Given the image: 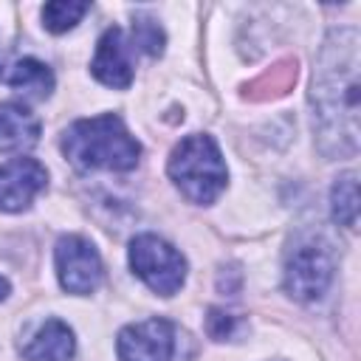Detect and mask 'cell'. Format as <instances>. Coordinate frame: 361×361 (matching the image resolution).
Instances as JSON below:
<instances>
[{"label": "cell", "mask_w": 361, "mask_h": 361, "mask_svg": "<svg viewBox=\"0 0 361 361\" xmlns=\"http://www.w3.org/2000/svg\"><path fill=\"white\" fill-rule=\"evenodd\" d=\"M130 268L144 285L161 296H172L180 290L186 279V259L183 254L155 234H138L130 243Z\"/></svg>", "instance_id": "4"}, {"label": "cell", "mask_w": 361, "mask_h": 361, "mask_svg": "<svg viewBox=\"0 0 361 361\" xmlns=\"http://www.w3.org/2000/svg\"><path fill=\"white\" fill-rule=\"evenodd\" d=\"M73 353H76L73 330L59 319H48L23 347L25 361H71Z\"/></svg>", "instance_id": "11"}, {"label": "cell", "mask_w": 361, "mask_h": 361, "mask_svg": "<svg viewBox=\"0 0 361 361\" xmlns=\"http://www.w3.org/2000/svg\"><path fill=\"white\" fill-rule=\"evenodd\" d=\"M65 158L82 172H130L141 158V144L113 113L79 118L62 135Z\"/></svg>", "instance_id": "2"}, {"label": "cell", "mask_w": 361, "mask_h": 361, "mask_svg": "<svg viewBox=\"0 0 361 361\" xmlns=\"http://www.w3.org/2000/svg\"><path fill=\"white\" fill-rule=\"evenodd\" d=\"M135 45L149 56H161L164 54V31L147 14H135V20H133V48Z\"/></svg>", "instance_id": "16"}, {"label": "cell", "mask_w": 361, "mask_h": 361, "mask_svg": "<svg viewBox=\"0 0 361 361\" xmlns=\"http://www.w3.org/2000/svg\"><path fill=\"white\" fill-rule=\"evenodd\" d=\"M48 172L37 158H11L0 166V212H23L45 189Z\"/></svg>", "instance_id": "8"}, {"label": "cell", "mask_w": 361, "mask_h": 361, "mask_svg": "<svg viewBox=\"0 0 361 361\" xmlns=\"http://www.w3.org/2000/svg\"><path fill=\"white\" fill-rule=\"evenodd\" d=\"M237 330V316L226 313V310H217L212 307L209 316H206V333L214 338V341H223V338H231Z\"/></svg>", "instance_id": "17"}, {"label": "cell", "mask_w": 361, "mask_h": 361, "mask_svg": "<svg viewBox=\"0 0 361 361\" xmlns=\"http://www.w3.org/2000/svg\"><path fill=\"white\" fill-rule=\"evenodd\" d=\"M293 82H296V59H279L276 65H271L265 73H259L257 79H251V82L245 85V96H248L251 102L276 99V96H282Z\"/></svg>", "instance_id": "13"}, {"label": "cell", "mask_w": 361, "mask_h": 361, "mask_svg": "<svg viewBox=\"0 0 361 361\" xmlns=\"http://www.w3.org/2000/svg\"><path fill=\"white\" fill-rule=\"evenodd\" d=\"M333 279V257L324 245H299L285 265V290L296 302H316L324 296Z\"/></svg>", "instance_id": "6"}, {"label": "cell", "mask_w": 361, "mask_h": 361, "mask_svg": "<svg viewBox=\"0 0 361 361\" xmlns=\"http://www.w3.org/2000/svg\"><path fill=\"white\" fill-rule=\"evenodd\" d=\"M90 68L102 85L118 87V90L130 87V82H133V42H127V37L118 25H113L102 34Z\"/></svg>", "instance_id": "9"}, {"label": "cell", "mask_w": 361, "mask_h": 361, "mask_svg": "<svg viewBox=\"0 0 361 361\" xmlns=\"http://www.w3.org/2000/svg\"><path fill=\"white\" fill-rule=\"evenodd\" d=\"M166 172L175 180V186L192 203H200V206L214 203L217 195L226 189V180H228V169H226V161L220 155V147L206 133L186 135L172 149Z\"/></svg>", "instance_id": "3"}, {"label": "cell", "mask_w": 361, "mask_h": 361, "mask_svg": "<svg viewBox=\"0 0 361 361\" xmlns=\"http://www.w3.org/2000/svg\"><path fill=\"white\" fill-rule=\"evenodd\" d=\"M121 361H172L175 330L166 319H147L127 324L116 341Z\"/></svg>", "instance_id": "7"}, {"label": "cell", "mask_w": 361, "mask_h": 361, "mask_svg": "<svg viewBox=\"0 0 361 361\" xmlns=\"http://www.w3.org/2000/svg\"><path fill=\"white\" fill-rule=\"evenodd\" d=\"M54 262H56V276L59 285L68 293H93L102 282V257L93 248L90 240L79 237V234H65L59 237L56 248H54Z\"/></svg>", "instance_id": "5"}, {"label": "cell", "mask_w": 361, "mask_h": 361, "mask_svg": "<svg viewBox=\"0 0 361 361\" xmlns=\"http://www.w3.org/2000/svg\"><path fill=\"white\" fill-rule=\"evenodd\" d=\"M6 296H8V279L0 276V299H6Z\"/></svg>", "instance_id": "18"}, {"label": "cell", "mask_w": 361, "mask_h": 361, "mask_svg": "<svg viewBox=\"0 0 361 361\" xmlns=\"http://www.w3.org/2000/svg\"><path fill=\"white\" fill-rule=\"evenodd\" d=\"M39 118L20 102L0 104V152H25L39 141Z\"/></svg>", "instance_id": "10"}, {"label": "cell", "mask_w": 361, "mask_h": 361, "mask_svg": "<svg viewBox=\"0 0 361 361\" xmlns=\"http://www.w3.org/2000/svg\"><path fill=\"white\" fill-rule=\"evenodd\" d=\"M0 79L6 85H11L17 93H23L31 102H42L51 96L54 90V73L45 62L34 59V56H23L17 62L8 65V71H0Z\"/></svg>", "instance_id": "12"}, {"label": "cell", "mask_w": 361, "mask_h": 361, "mask_svg": "<svg viewBox=\"0 0 361 361\" xmlns=\"http://www.w3.org/2000/svg\"><path fill=\"white\" fill-rule=\"evenodd\" d=\"M358 28H333L316 56L310 87L313 133L316 147L324 158H353L358 152Z\"/></svg>", "instance_id": "1"}, {"label": "cell", "mask_w": 361, "mask_h": 361, "mask_svg": "<svg viewBox=\"0 0 361 361\" xmlns=\"http://www.w3.org/2000/svg\"><path fill=\"white\" fill-rule=\"evenodd\" d=\"M330 209L333 220L355 228L358 223V175L355 172H341L330 189Z\"/></svg>", "instance_id": "14"}, {"label": "cell", "mask_w": 361, "mask_h": 361, "mask_svg": "<svg viewBox=\"0 0 361 361\" xmlns=\"http://www.w3.org/2000/svg\"><path fill=\"white\" fill-rule=\"evenodd\" d=\"M87 3H73V0H54L42 6V23L51 34H65L71 31L85 14H87Z\"/></svg>", "instance_id": "15"}]
</instances>
